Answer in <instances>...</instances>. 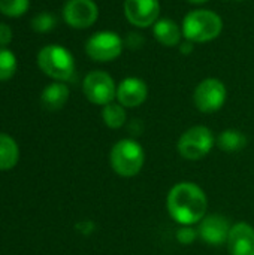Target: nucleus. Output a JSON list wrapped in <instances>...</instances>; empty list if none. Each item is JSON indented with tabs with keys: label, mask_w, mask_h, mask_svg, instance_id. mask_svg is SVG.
I'll list each match as a JSON object with an SVG mask.
<instances>
[{
	"label": "nucleus",
	"mask_w": 254,
	"mask_h": 255,
	"mask_svg": "<svg viewBox=\"0 0 254 255\" xmlns=\"http://www.w3.org/2000/svg\"><path fill=\"white\" fill-rule=\"evenodd\" d=\"M166 209L169 217L180 226L199 224L208 209L205 191L195 182L183 181L175 184L166 197Z\"/></svg>",
	"instance_id": "1"
},
{
	"label": "nucleus",
	"mask_w": 254,
	"mask_h": 255,
	"mask_svg": "<svg viewBox=\"0 0 254 255\" xmlns=\"http://www.w3.org/2000/svg\"><path fill=\"white\" fill-rule=\"evenodd\" d=\"M183 37L193 43H205L217 39L223 31V19L210 9L190 10L181 22Z\"/></svg>",
	"instance_id": "2"
},
{
	"label": "nucleus",
	"mask_w": 254,
	"mask_h": 255,
	"mask_svg": "<svg viewBox=\"0 0 254 255\" xmlns=\"http://www.w3.org/2000/svg\"><path fill=\"white\" fill-rule=\"evenodd\" d=\"M109 164L118 176L133 178L145 164V151L135 139H121L111 148Z\"/></svg>",
	"instance_id": "3"
},
{
	"label": "nucleus",
	"mask_w": 254,
	"mask_h": 255,
	"mask_svg": "<svg viewBox=\"0 0 254 255\" xmlns=\"http://www.w3.org/2000/svg\"><path fill=\"white\" fill-rule=\"evenodd\" d=\"M37 66L46 76L58 82L70 81L75 73V60L61 45L43 46L37 54Z\"/></svg>",
	"instance_id": "4"
},
{
	"label": "nucleus",
	"mask_w": 254,
	"mask_h": 255,
	"mask_svg": "<svg viewBox=\"0 0 254 255\" xmlns=\"http://www.w3.org/2000/svg\"><path fill=\"white\" fill-rule=\"evenodd\" d=\"M214 133L205 126H193L187 128L177 142L178 154L189 161H199L205 158L216 145Z\"/></svg>",
	"instance_id": "5"
},
{
	"label": "nucleus",
	"mask_w": 254,
	"mask_h": 255,
	"mask_svg": "<svg viewBox=\"0 0 254 255\" xmlns=\"http://www.w3.org/2000/svg\"><path fill=\"white\" fill-rule=\"evenodd\" d=\"M124 49V39L115 31L103 30L88 37L85 42V52L93 61L108 63L117 60Z\"/></svg>",
	"instance_id": "6"
},
{
	"label": "nucleus",
	"mask_w": 254,
	"mask_h": 255,
	"mask_svg": "<svg viewBox=\"0 0 254 255\" xmlns=\"http://www.w3.org/2000/svg\"><path fill=\"white\" fill-rule=\"evenodd\" d=\"M228 99V90L223 81L217 78H205L193 91V103L202 114H214L220 111Z\"/></svg>",
	"instance_id": "7"
},
{
	"label": "nucleus",
	"mask_w": 254,
	"mask_h": 255,
	"mask_svg": "<svg viewBox=\"0 0 254 255\" xmlns=\"http://www.w3.org/2000/svg\"><path fill=\"white\" fill-rule=\"evenodd\" d=\"M82 91L87 100L97 106H106L117 97L115 81L105 70H93L87 73L82 82Z\"/></svg>",
	"instance_id": "8"
},
{
	"label": "nucleus",
	"mask_w": 254,
	"mask_h": 255,
	"mask_svg": "<svg viewBox=\"0 0 254 255\" xmlns=\"http://www.w3.org/2000/svg\"><path fill=\"white\" fill-rule=\"evenodd\" d=\"M63 18L73 28H88L99 18V7L94 0H67L63 7Z\"/></svg>",
	"instance_id": "9"
},
{
	"label": "nucleus",
	"mask_w": 254,
	"mask_h": 255,
	"mask_svg": "<svg viewBox=\"0 0 254 255\" xmlns=\"http://www.w3.org/2000/svg\"><path fill=\"white\" fill-rule=\"evenodd\" d=\"M124 15L127 21L138 27H153L160 16L159 0H124Z\"/></svg>",
	"instance_id": "10"
},
{
	"label": "nucleus",
	"mask_w": 254,
	"mask_h": 255,
	"mask_svg": "<svg viewBox=\"0 0 254 255\" xmlns=\"http://www.w3.org/2000/svg\"><path fill=\"white\" fill-rule=\"evenodd\" d=\"M231 223L225 215L213 214L205 215V218L198 224V235L202 242L211 247H220L228 244L231 233Z\"/></svg>",
	"instance_id": "11"
},
{
	"label": "nucleus",
	"mask_w": 254,
	"mask_h": 255,
	"mask_svg": "<svg viewBox=\"0 0 254 255\" xmlns=\"http://www.w3.org/2000/svg\"><path fill=\"white\" fill-rule=\"evenodd\" d=\"M148 97V85L144 79L127 76L117 85V102L124 108H138Z\"/></svg>",
	"instance_id": "12"
},
{
	"label": "nucleus",
	"mask_w": 254,
	"mask_h": 255,
	"mask_svg": "<svg viewBox=\"0 0 254 255\" xmlns=\"http://www.w3.org/2000/svg\"><path fill=\"white\" fill-rule=\"evenodd\" d=\"M226 245L229 255H254V229L247 223L232 226Z\"/></svg>",
	"instance_id": "13"
},
{
	"label": "nucleus",
	"mask_w": 254,
	"mask_h": 255,
	"mask_svg": "<svg viewBox=\"0 0 254 255\" xmlns=\"http://www.w3.org/2000/svg\"><path fill=\"white\" fill-rule=\"evenodd\" d=\"M153 36L160 45L168 46V48H175V46H180L181 43L183 30L174 19L159 18L156 24L153 25Z\"/></svg>",
	"instance_id": "14"
},
{
	"label": "nucleus",
	"mask_w": 254,
	"mask_h": 255,
	"mask_svg": "<svg viewBox=\"0 0 254 255\" xmlns=\"http://www.w3.org/2000/svg\"><path fill=\"white\" fill-rule=\"evenodd\" d=\"M69 100V88L64 82H52L49 84L40 96L42 106L46 111H58Z\"/></svg>",
	"instance_id": "15"
},
{
	"label": "nucleus",
	"mask_w": 254,
	"mask_h": 255,
	"mask_svg": "<svg viewBox=\"0 0 254 255\" xmlns=\"http://www.w3.org/2000/svg\"><path fill=\"white\" fill-rule=\"evenodd\" d=\"M217 146L220 151L223 152H240L243 151L247 143H249V139L247 136L240 131V130H235V128H228L225 131H222L219 136H217V140H216Z\"/></svg>",
	"instance_id": "16"
},
{
	"label": "nucleus",
	"mask_w": 254,
	"mask_h": 255,
	"mask_svg": "<svg viewBox=\"0 0 254 255\" xmlns=\"http://www.w3.org/2000/svg\"><path fill=\"white\" fill-rule=\"evenodd\" d=\"M19 151L16 142L4 133H0V170H9L18 163Z\"/></svg>",
	"instance_id": "17"
},
{
	"label": "nucleus",
	"mask_w": 254,
	"mask_h": 255,
	"mask_svg": "<svg viewBox=\"0 0 254 255\" xmlns=\"http://www.w3.org/2000/svg\"><path fill=\"white\" fill-rule=\"evenodd\" d=\"M102 120H103L106 127H109L112 130H118L127 121L126 108L121 106L120 103H114L112 102V103L103 106V109H102Z\"/></svg>",
	"instance_id": "18"
},
{
	"label": "nucleus",
	"mask_w": 254,
	"mask_h": 255,
	"mask_svg": "<svg viewBox=\"0 0 254 255\" xmlns=\"http://www.w3.org/2000/svg\"><path fill=\"white\" fill-rule=\"evenodd\" d=\"M16 72V58L15 55L6 49L0 48V81L10 79Z\"/></svg>",
	"instance_id": "19"
},
{
	"label": "nucleus",
	"mask_w": 254,
	"mask_h": 255,
	"mask_svg": "<svg viewBox=\"0 0 254 255\" xmlns=\"http://www.w3.org/2000/svg\"><path fill=\"white\" fill-rule=\"evenodd\" d=\"M30 0H0V12L6 16H21L27 12Z\"/></svg>",
	"instance_id": "20"
},
{
	"label": "nucleus",
	"mask_w": 254,
	"mask_h": 255,
	"mask_svg": "<svg viewBox=\"0 0 254 255\" xmlns=\"http://www.w3.org/2000/svg\"><path fill=\"white\" fill-rule=\"evenodd\" d=\"M55 25V19L51 13H46V12H42L39 15H36L31 21V27L33 30L39 31V33H45V31H49L52 27Z\"/></svg>",
	"instance_id": "21"
},
{
	"label": "nucleus",
	"mask_w": 254,
	"mask_h": 255,
	"mask_svg": "<svg viewBox=\"0 0 254 255\" xmlns=\"http://www.w3.org/2000/svg\"><path fill=\"white\" fill-rule=\"evenodd\" d=\"M175 238H177L178 244H181V245H192V244L199 238L198 229L195 230L192 226H181V227L177 230Z\"/></svg>",
	"instance_id": "22"
},
{
	"label": "nucleus",
	"mask_w": 254,
	"mask_h": 255,
	"mask_svg": "<svg viewBox=\"0 0 254 255\" xmlns=\"http://www.w3.org/2000/svg\"><path fill=\"white\" fill-rule=\"evenodd\" d=\"M144 43H145V37L139 31H130L124 37V46H127L129 49H139L142 48Z\"/></svg>",
	"instance_id": "23"
},
{
	"label": "nucleus",
	"mask_w": 254,
	"mask_h": 255,
	"mask_svg": "<svg viewBox=\"0 0 254 255\" xmlns=\"http://www.w3.org/2000/svg\"><path fill=\"white\" fill-rule=\"evenodd\" d=\"M12 40V30L7 24L0 22V45L4 46Z\"/></svg>",
	"instance_id": "24"
},
{
	"label": "nucleus",
	"mask_w": 254,
	"mask_h": 255,
	"mask_svg": "<svg viewBox=\"0 0 254 255\" xmlns=\"http://www.w3.org/2000/svg\"><path fill=\"white\" fill-rule=\"evenodd\" d=\"M76 229L82 233V235H91L93 232H94V229H96V224L93 223V221H82V223H79L78 226H76Z\"/></svg>",
	"instance_id": "25"
},
{
	"label": "nucleus",
	"mask_w": 254,
	"mask_h": 255,
	"mask_svg": "<svg viewBox=\"0 0 254 255\" xmlns=\"http://www.w3.org/2000/svg\"><path fill=\"white\" fill-rule=\"evenodd\" d=\"M180 52L181 54H184V55H189V54H192L193 52V49H195V43L193 42H190V40H184V42H181L180 43Z\"/></svg>",
	"instance_id": "26"
},
{
	"label": "nucleus",
	"mask_w": 254,
	"mask_h": 255,
	"mask_svg": "<svg viewBox=\"0 0 254 255\" xmlns=\"http://www.w3.org/2000/svg\"><path fill=\"white\" fill-rule=\"evenodd\" d=\"M189 3L192 4H201V3H205V1H210V0H187Z\"/></svg>",
	"instance_id": "27"
},
{
	"label": "nucleus",
	"mask_w": 254,
	"mask_h": 255,
	"mask_svg": "<svg viewBox=\"0 0 254 255\" xmlns=\"http://www.w3.org/2000/svg\"><path fill=\"white\" fill-rule=\"evenodd\" d=\"M234 1H244V0H234Z\"/></svg>",
	"instance_id": "28"
}]
</instances>
